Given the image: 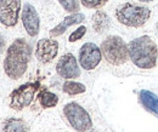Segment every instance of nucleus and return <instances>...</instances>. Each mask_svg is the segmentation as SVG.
Here are the masks:
<instances>
[{
    "mask_svg": "<svg viewBox=\"0 0 158 132\" xmlns=\"http://www.w3.org/2000/svg\"><path fill=\"white\" fill-rule=\"evenodd\" d=\"M31 58V46L24 39L15 40L7 52L4 61V69L6 75L11 79H20L27 70V66Z\"/></svg>",
    "mask_w": 158,
    "mask_h": 132,
    "instance_id": "1",
    "label": "nucleus"
},
{
    "mask_svg": "<svg viewBox=\"0 0 158 132\" xmlns=\"http://www.w3.org/2000/svg\"><path fill=\"white\" fill-rule=\"evenodd\" d=\"M129 56L133 63L142 69H151L157 62V45L147 35L134 39L128 45Z\"/></svg>",
    "mask_w": 158,
    "mask_h": 132,
    "instance_id": "2",
    "label": "nucleus"
},
{
    "mask_svg": "<svg viewBox=\"0 0 158 132\" xmlns=\"http://www.w3.org/2000/svg\"><path fill=\"white\" fill-rule=\"evenodd\" d=\"M151 16V11L146 6L135 4H124L116 11V17L119 22L128 27L139 28L142 27Z\"/></svg>",
    "mask_w": 158,
    "mask_h": 132,
    "instance_id": "3",
    "label": "nucleus"
},
{
    "mask_svg": "<svg viewBox=\"0 0 158 132\" xmlns=\"http://www.w3.org/2000/svg\"><path fill=\"white\" fill-rule=\"evenodd\" d=\"M101 51L103 54L105 59L113 66L125 63L129 57V50L125 42L119 37L114 35L108 37L103 40L101 45Z\"/></svg>",
    "mask_w": 158,
    "mask_h": 132,
    "instance_id": "4",
    "label": "nucleus"
},
{
    "mask_svg": "<svg viewBox=\"0 0 158 132\" xmlns=\"http://www.w3.org/2000/svg\"><path fill=\"white\" fill-rule=\"evenodd\" d=\"M63 113L67 120L69 121V124L72 125V127L77 131L85 132L93 127V121L90 115L84 108H81L79 104L74 102L68 103L63 108Z\"/></svg>",
    "mask_w": 158,
    "mask_h": 132,
    "instance_id": "5",
    "label": "nucleus"
},
{
    "mask_svg": "<svg viewBox=\"0 0 158 132\" xmlns=\"http://www.w3.org/2000/svg\"><path fill=\"white\" fill-rule=\"evenodd\" d=\"M38 87L39 82H27L19 89L14 90L10 96V107L15 110H21L28 107L32 103Z\"/></svg>",
    "mask_w": 158,
    "mask_h": 132,
    "instance_id": "6",
    "label": "nucleus"
},
{
    "mask_svg": "<svg viewBox=\"0 0 158 132\" xmlns=\"http://www.w3.org/2000/svg\"><path fill=\"white\" fill-rule=\"evenodd\" d=\"M79 62L85 70L96 68L101 62V50L93 42L84 44L79 51Z\"/></svg>",
    "mask_w": 158,
    "mask_h": 132,
    "instance_id": "7",
    "label": "nucleus"
},
{
    "mask_svg": "<svg viewBox=\"0 0 158 132\" xmlns=\"http://www.w3.org/2000/svg\"><path fill=\"white\" fill-rule=\"evenodd\" d=\"M56 70L59 75L64 79H76L80 75L77 59L72 54H66L60 58L56 66Z\"/></svg>",
    "mask_w": 158,
    "mask_h": 132,
    "instance_id": "8",
    "label": "nucleus"
},
{
    "mask_svg": "<svg viewBox=\"0 0 158 132\" xmlns=\"http://www.w3.org/2000/svg\"><path fill=\"white\" fill-rule=\"evenodd\" d=\"M59 42L51 39H40L37 44L35 56L41 63H50L57 55Z\"/></svg>",
    "mask_w": 158,
    "mask_h": 132,
    "instance_id": "9",
    "label": "nucleus"
},
{
    "mask_svg": "<svg viewBox=\"0 0 158 132\" xmlns=\"http://www.w3.org/2000/svg\"><path fill=\"white\" fill-rule=\"evenodd\" d=\"M21 9L20 0H7L0 9V22L6 27H14L17 23Z\"/></svg>",
    "mask_w": 158,
    "mask_h": 132,
    "instance_id": "10",
    "label": "nucleus"
},
{
    "mask_svg": "<svg viewBox=\"0 0 158 132\" xmlns=\"http://www.w3.org/2000/svg\"><path fill=\"white\" fill-rule=\"evenodd\" d=\"M22 22L31 37H35L39 33V16L35 9L31 4H26L22 11Z\"/></svg>",
    "mask_w": 158,
    "mask_h": 132,
    "instance_id": "11",
    "label": "nucleus"
},
{
    "mask_svg": "<svg viewBox=\"0 0 158 132\" xmlns=\"http://www.w3.org/2000/svg\"><path fill=\"white\" fill-rule=\"evenodd\" d=\"M81 21H84V15L83 14H73L71 16H67L66 18L63 19L59 26H56L54 29L50 30V35L51 37H59L61 34H63L66 32V29L69 27V26H73V24H77V23H80Z\"/></svg>",
    "mask_w": 158,
    "mask_h": 132,
    "instance_id": "12",
    "label": "nucleus"
},
{
    "mask_svg": "<svg viewBox=\"0 0 158 132\" xmlns=\"http://www.w3.org/2000/svg\"><path fill=\"white\" fill-rule=\"evenodd\" d=\"M140 102L147 110L158 114V97L155 94L142 90L140 92Z\"/></svg>",
    "mask_w": 158,
    "mask_h": 132,
    "instance_id": "13",
    "label": "nucleus"
},
{
    "mask_svg": "<svg viewBox=\"0 0 158 132\" xmlns=\"http://www.w3.org/2000/svg\"><path fill=\"white\" fill-rule=\"evenodd\" d=\"M28 126L22 119L9 118L2 124V132H28Z\"/></svg>",
    "mask_w": 158,
    "mask_h": 132,
    "instance_id": "14",
    "label": "nucleus"
},
{
    "mask_svg": "<svg viewBox=\"0 0 158 132\" xmlns=\"http://www.w3.org/2000/svg\"><path fill=\"white\" fill-rule=\"evenodd\" d=\"M93 27L98 33H103L110 28V18L103 11H96L93 16Z\"/></svg>",
    "mask_w": 158,
    "mask_h": 132,
    "instance_id": "15",
    "label": "nucleus"
},
{
    "mask_svg": "<svg viewBox=\"0 0 158 132\" xmlns=\"http://www.w3.org/2000/svg\"><path fill=\"white\" fill-rule=\"evenodd\" d=\"M39 102L41 104V107H44V108H52V107H55L57 104L59 98L55 94L44 90L39 94Z\"/></svg>",
    "mask_w": 158,
    "mask_h": 132,
    "instance_id": "16",
    "label": "nucleus"
},
{
    "mask_svg": "<svg viewBox=\"0 0 158 132\" xmlns=\"http://www.w3.org/2000/svg\"><path fill=\"white\" fill-rule=\"evenodd\" d=\"M63 91L71 96L79 94L85 92V86L80 82H76V81H66L63 84Z\"/></svg>",
    "mask_w": 158,
    "mask_h": 132,
    "instance_id": "17",
    "label": "nucleus"
},
{
    "mask_svg": "<svg viewBox=\"0 0 158 132\" xmlns=\"http://www.w3.org/2000/svg\"><path fill=\"white\" fill-rule=\"evenodd\" d=\"M60 4L62 5V7L68 11V12H73L77 14L79 11V2L78 0H59Z\"/></svg>",
    "mask_w": 158,
    "mask_h": 132,
    "instance_id": "18",
    "label": "nucleus"
},
{
    "mask_svg": "<svg viewBox=\"0 0 158 132\" xmlns=\"http://www.w3.org/2000/svg\"><path fill=\"white\" fill-rule=\"evenodd\" d=\"M80 1L88 9H98L103 6L108 0H80Z\"/></svg>",
    "mask_w": 158,
    "mask_h": 132,
    "instance_id": "19",
    "label": "nucleus"
},
{
    "mask_svg": "<svg viewBox=\"0 0 158 132\" xmlns=\"http://www.w3.org/2000/svg\"><path fill=\"white\" fill-rule=\"evenodd\" d=\"M85 32H86V28H85L84 26L79 27L77 30H74V32L69 35V41L73 42V41H77V40H79V39H81L83 37H84Z\"/></svg>",
    "mask_w": 158,
    "mask_h": 132,
    "instance_id": "20",
    "label": "nucleus"
},
{
    "mask_svg": "<svg viewBox=\"0 0 158 132\" xmlns=\"http://www.w3.org/2000/svg\"><path fill=\"white\" fill-rule=\"evenodd\" d=\"M6 1H7V0H0V9L6 4Z\"/></svg>",
    "mask_w": 158,
    "mask_h": 132,
    "instance_id": "21",
    "label": "nucleus"
},
{
    "mask_svg": "<svg viewBox=\"0 0 158 132\" xmlns=\"http://www.w3.org/2000/svg\"><path fill=\"white\" fill-rule=\"evenodd\" d=\"M139 1H145V2H150V1H153V0H139Z\"/></svg>",
    "mask_w": 158,
    "mask_h": 132,
    "instance_id": "22",
    "label": "nucleus"
},
{
    "mask_svg": "<svg viewBox=\"0 0 158 132\" xmlns=\"http://www.w3.org/2000/svg\"><path fill=\"white\" fill-rule=\"evenodd\" d=\"M156 28H157V34H158V23H157V26H156Z\"/></svg>",
    "mask_w": 158,
    "mask_h": 132,
    "instance_id": "23",
    "label": "nucleus"
},
{
    "mask_svg": "<svg viewBox=\"0 0 158 132\" xmlns=\"http://www.w3.org/2000/svg\"><path fill=\"white\" fill-rule=\"evenodd\" d=\"M90 132H96V131H90Z\"/></svg>",
    "mask_w": 158,
    "mask_h": 132,
    "instance_id": "24",
    "label": "nucleus"
}]
</instances>
